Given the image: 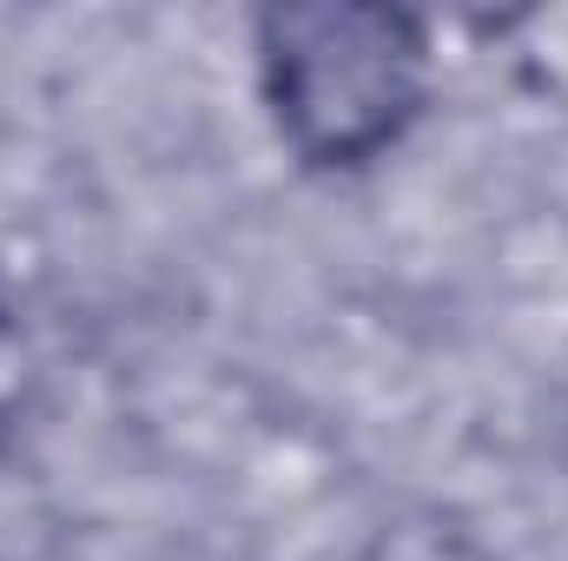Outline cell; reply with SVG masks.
Here are the masks:
<instances>
[{
    "mask_svg": "<svg viewBox=\"0 0 568 561\" xmlns=\"http://www.w3.org/2000/svg\"><path fill=\"white\" fill-rule=\"evenodd\" d=\"M278 133L311 165H364L424 106V27L404 7H272L258 20Z\"/></svg>",
    "mask_w": 568,
    "mask_h": 561,
    "instance_id": "1",
    "label": "cell"
}]
</instances>
